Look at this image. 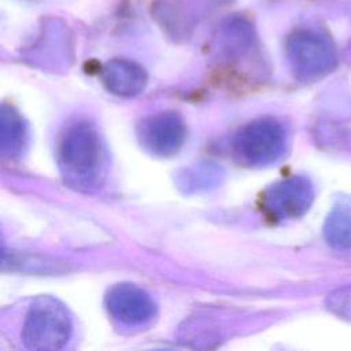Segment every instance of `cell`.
Wrapping results in <instances>:
<instances>
[{
    "label": "cell",
    "instance_id": "cell-9",
    "mask_svg": "<svg viewBox=\"0 0 351 351\" xmlns=\"http://www.w3.org/2000/svg\"><path fill=\"white\" fill-rule=\"evenodd\" d=\"M27 130L19 112L11 106L1 107L0 115V149L3 156H18L26 144Z\"/></svg>",
    "mask_w": 351,
    "mask_h": 351
},
{
    "label": "cell",
    "instance_id": "cell-3",
    "mask_svg": "<svg viewBox=\"0 0 351 351\" xmlns=\"http://www.w3.org/2000/svg\"><path fill=\"white\" fill-rule=\"evenodd\" d=\"M287 133L282 125L271 118H262L241 128L233 138L236 156L250 166H269L285 152Z\"/></svg>",
    "mask_w": 351,
    "mask_h": 351
},
{
    "label": "cell",
    "instance_id": "cell-7",
    "mask_svg": "<svg viewBox=\"0 0 351 351\" xmlns=\"http://www.w3.org/2000/svg\"><path fill=\"white\" fill-rule=\"evenodd\" d=\"M106 307L112 319L125 326L149 322L156 313L152 298L133 284H117L106 296Z\"/></svg>",
    "mask_w": 351,
    "mask_h": 351
},
{
    "label": "cell",
    "instance_id": "cell-4",
    "mask_svg": "<svg viewBox=\"0 0 351 351\" xmlns=\"http://www.w3.org/2000/svg\"><path fill=\"white\" fill-rule=\"evenodd\" d=\"M287 53L293 74L302 81H315L325 77L337 62L332 41L311 30L293 33L287 44Z\"/></svg>",
    "mask_w": 351,
    "mask_h": 351
},
{
    "label": "cell",
    "instance_id": "cell-11",
    "mask_svg": "<svg viewBox=\"0 0 351 351\" xmlns=\"http://www.w3.org/2000/svg\"><path fill=\"white\" fill-rule=\"evenodd\" d=\"M326 307L343 319L351 321V285L339 288L329 293Z\"/></svg>",
    "mask_w": 351,
    "mask_h": 351
},
{
    "label": "cell",
    "instance_id": "cell-2",
    "mask_svg": "<svg viewBox=\"0 0 351 351\" xmlns=\"http://www.w3.org/2000/svg\"><path fill=\"white\" fill-rule=\"evenodd\" d=\"M71 330V317L66 306L52 296H38L27 310L22 340L29 350L55 351L67 344Z\"/></svg>",
    "mask_w": 351,
    "mask_h": 351
},
{
    "label": "cell",
    "instance_id": "cell-5",
    "mask_svg": "<svg viewBox=\"0 0 351 351\" xmlns=\"http://www.w3.org/2000/svg\"><path fill=\"white\" fill-rule=\"evenodd\" d=\"M314 200L313 184L303 176H293L269 186L262 196V207L274 219L302 217Z\"/></svg>",
    "mask_w": 351,
    "mask_h": 351
},
{
    "label": "cell",
    "instance_id": "cell-1",
    "mask_svg": "<svg viewBox=\"0 0 351 351\" xmlns=\"http://www.w3.org/2000/svg\"><path fill=\"white\" fill-rule=\"evenodd\" d=\"M58 166L63 181L82 192L100 188L107 173V152L99 130L88 121L71 125L58 145Z\"/></svg>",
    "mask_w": 351,
    "mask_h": 351
},
{
    "label": "cell",
    "instance_id": "cell-8",
    "mask_svg": "<svg viewBox=\"0 0 351 351\" xmlns=\"http://www.w3.org/2000/svg\"><path fill=\"white\" fill-rule=\"evenodd\" d=\"M103 85L108 92L119 97H133L145 88L147 74L136 63L128 60H111L100 73Z\"/></svg>",
    "mask_w": 351,
    "mask_h": 351
},
{
    "label": "cell",
    "instance_id": "cell-10",
    "mask_svg": "<svg viewBox=\"0 0 351 351\" xmlns=\"http://www.w3.org/2000/svg\"><path fill=\"white\" fill-rule=\"evenodd\" d=\"M324 237L336 250L351 248V207L337 204L332 208L324 223Z\"/></svg>",
    "mask_w": 351,
    "mask_h": 351
},
{
    "label": "cell",
    "instance_id": "cell-6",
    "mask_svg": "<svg viewBox=\"0 0 351 351\" xmlns=\"http://www.w3.org/2000/svg\"><path fill=\"white\" fill-rule=\"evenodd\" d=\"M186 134L182 118L174 111H165L143 119L137 137L145 151L156 156L174 155L184 144Z\"/></svg>",
    "mask_w": 351,
    "mask_h": 351
}]
</instances>
